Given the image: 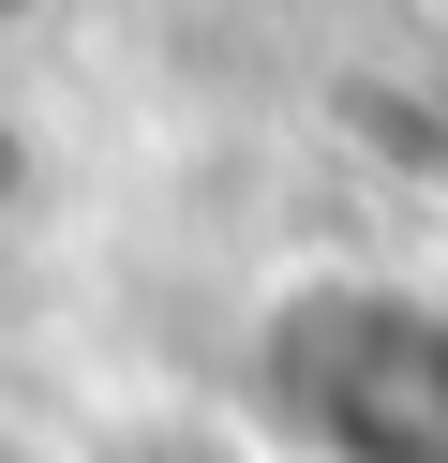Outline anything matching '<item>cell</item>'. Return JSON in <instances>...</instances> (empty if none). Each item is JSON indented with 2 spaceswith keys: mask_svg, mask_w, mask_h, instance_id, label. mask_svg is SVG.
I'll use <instances>...</instances> for the list:
<instances>
[{
  "mask_svg": "<svg viewBox=\"0 0 448 463\" xmlns=\"http://www.w3.org/2000/svg\"><path fill=\"white\" fill-rule=\"evenodd\" d=\"M30 15H45V0H0V45H15V31H30Z\"/></svg>",
  "mask_w": 448,
  "mask_h": 463,
  "instance_id": "7a4b0ae2",
  "label": "cell"
},
{
  "mask_svg": "<svg viewBox=\"0 0 448 463\" xmlns=\"http://www.w3.org/2000/svg\"><path fill=\"white\" fill-rule=\"evenodd\" d=\"M254 419L299 463H448V284L299 269L254 314Z\"/></svg>",
  "mask_w": 448,
  "mask_h": 463,
  "instance_id": "6da1fadb",
  "label": "cell"
}]
</instances>
